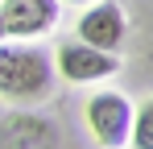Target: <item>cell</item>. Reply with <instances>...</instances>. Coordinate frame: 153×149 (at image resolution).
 Segmentation results:
<instances>
[{
  "label": "cell",
  "instance_id": "1",
  "mask_svg": "<svg viewBox=\"0 0 153 149\" xmlns=\"http://www.w3.org/2000/svg\"><path fill=\"white\" fill-rule=\"evenodd\" d=\"M58 74L46 50L37 46H0V95L13 104H42L54 91Z\"/></svg>",
  "mask_w": 153,
  "mask_h": 149
},
{
  "label": "cell",
  "instance_id": "2",
  "mask_svg": "<svg viewBox=\"0 0 153 149\" xmlns=\"http://www.w3.org/2000/svg\"><path fill=\"white\" fill-rule=\"evenodd\" d=\"M120 71V58L112 50H95L87 42H62L54 54V74L66 83H103L108 74Z\"/></svg>",
  "mask_w": 153,
  "mask_h": 149
},
{
  "label": "cell",
  "instance_id": "3",
  "mask_svg": "<svg viewBox=\"0 0 153 149\" xmlns=\"http://www.w3.org/2000/svg\"><path fill=\"white\" fill-rule=\"evenodd\" d=\"M87 128L103 149H120L128 145V128H132V104L120 91H95L87 99Z\"/></svg>",
  "mask_w": 153,
  "mask_h": 149
},
{
  "label": "cell",
  "instance_id": "4",
  "mask_svg": "<svg viewBox=\"0 0 153 149\" xmlns=\"http://www.w3.org/2000/svg\"><path fill=\"white\" fill-rule=\"evenodd\" d=\"M124 33H128V21H124V13H120V4H112V0H95L75 25L79 42H87V46H95V50H112V54L120 50Z\"/></svg>",
  "mask_w": 153,
  "mask_h": 149
},
{
  "label": "cell",
  "instance_id": "5",
  "mask_svg": "<svg viewBox=\"0 0 153 149\" xmlns=\"http://www.w3.org/2000/svg\"><path fill=\"white\" fill-rule=\"evenodd\" d=\"M62 17L58 0H0V21L8 37H37Z\"/></svg>",
  "mask_w": 153,
  "mask_h": 149
},
{
  "label": "cell",
  "instance_id": "6",
  "mask_svg": "<svg viewBox=\"0 0 153 149\" xmlns=\"http://www.w3.org/2000/svg\"><path fill=\"white\" fill-rule=\"evenodd\" d=\"M128 145H132V149H153V99H145V104L132 112Z\"/></svg>",
  "mask_w": 153,
  "mask_h": 149
},
{
  "label": "cell",
  "instance_id": "7",
  "mask_svg": "<svg viewBox=\"0 0 153 149\" xmlns=\"http://www.w3.org/2000/svg\"><path fill=\"white\" fill-rule=\"evenodd\" d=\"M58 4H95V0H58Z\"/></svg>",
  "mask_w": 153,
  "mask_h": 149
},
{
  "label": "cell",
  "instance_id": "8",
  "mask_svg": "<svg viewBox=\"0 0 153 149\" xmlns=\"http://www.w3.org/2000/svg\"><path fill=\"white\" fill-rule=\"evenodd\" d=\"M4 37H8V33H4V21H0V42H4Z\"/></svg>",
  "mask_w": 153,
  "mask_h": 149
}]
</instances>
